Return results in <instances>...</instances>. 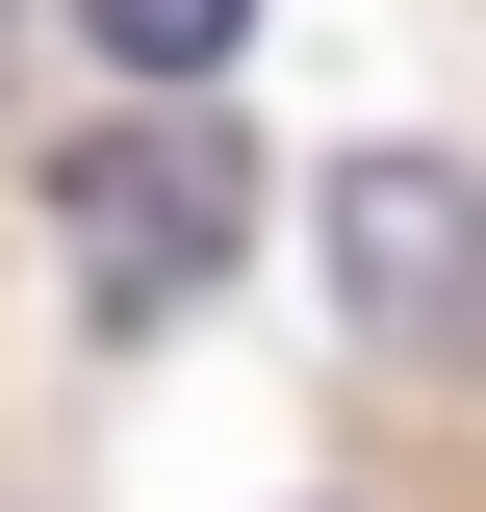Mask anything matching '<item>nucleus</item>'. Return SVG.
<instances>
[{
    "mask_svg": "<svg viewBox=\"0 0 486 512\" xmlns=\"http://www.w3.org/2000/svg\"><path fill=\"white\" fill-rule=\"evenodd\" d=\"M52 231H77V308H103V333H154V308H205V282H231V231H256V154L154 103V128H103V154L52 180Z\"/></svg>",
    "mask_w": 486,
    "mask_h": 512,
    "instance_id": "1",
    "label": "nucleus"
},
{
    "mask_svg": "<svg viewBox=\"0 0 486 512\" xmlns=\"http://www.w3.org/2000/svg\"><path fill=\"white\" fill-rule=\"evenodd\" d=\"M333 282H359V333H486V180L359 154L333 180Z\"/></svg>",
    "mask_w": 486,
    "mask_h": 512,
    "instance_id": "2",
    "label": "nucleus"
},
{
    "mask_svg": "<svg viewBox=\"0 0 486 512\" xmlns=\"http://www.w3.org/2000/svg\"><path fill=\"white\" fill-rule=\"evenodd\" d=\"M103 26V77H154V103H205V77L256 52V0H77Z\"/></svg>",
    "mask_w": 486,
    "mask_h": 512,
    "instance_id": "3",
    "label": "nucleus"
}]
</instances>
